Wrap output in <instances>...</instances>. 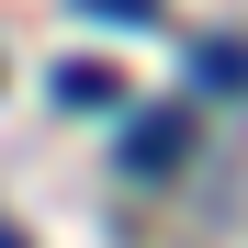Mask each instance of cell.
<instances>
[{"label":"cell","instance_id":"1","mask_svg":"<svg viewBox=\"0 0 248 248\" xmlns=\"http://www.w3.org/2000/svg\"><path fill=\"white\" fill-rule=\"evenodd\" d=\"M181 158H192V102H147L136 124H124V170H136V181L181 170Z\"/></svg>","mask_w":248,"mask_h":248},{"label":"cell","instance_id":"2","mask_svg":"<svg viewBox=\"0 0 248 248\" xmlns=\"http://www.w3.org/2000/svg\"><path fill=\"white\" fill-rule=\"evenodd\" d=\"M57 102H68V113H124V68L68 57V68H57Z\"/></svg>","mask_w":248,"mask_h":248},{"label":"cell","instance_id":"3","mask_svg":"<svg viewBox=\"0 0 248 248\" xmlns=\"http://www.w3.org/2000/svg\"><path fill=\"white\" fill-rule=\"evenodd\" d=\"M192 79H203V91H248V46H237V34H203V46H192Z\"/></svg>","mask_w":248,"mask_h":248},{"label":"cell","instance_id":"4","mask_svg":"<svg viewBox=\"0 0 248 248\" xmlns=\"http://www.w3.org/2000/svg\"><path fill=\"white\" fill-rule=\"evenodd\" d=\"M79 12H102V23H158V0H79Z\"/></svg>","mask_w":248,"mask_h":248},{"label":"cell","instance_id":"5","mask_svg":"<svg viewBox=\"0 0 248 248\" xmlns=\"http://www.w3.org/2000/svg\"><path fill=\"white\" fill-rule=\"evenodd\" d=\"M0 248H23V237H12V226H0Z\"/></svg>","mask_w":248,"mask_h":248}]
</instances>
